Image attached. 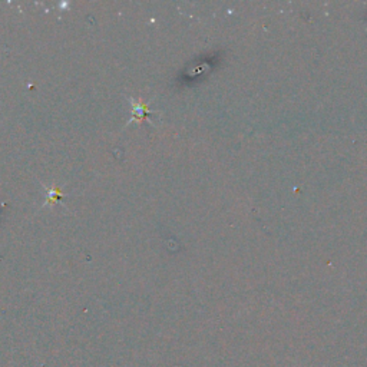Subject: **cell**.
Segmentation results:
<instances>
[{"label": "cell", "mask_w": 367, "mask_h": 367, "mask_svg": "<svg viewBox=\"0 0 367 367\" xmlns=\"http://www.w3.org/2000/svg\"><path fill=\"white\" fill-rule=\"evenodd\" d=\"M59 196H61V191H59L58 188H53V189L49 192V199L46 200V203H49V201H52V200H58Z\"/></svg>", "instance_id": "obj_1"}]
</instances>
